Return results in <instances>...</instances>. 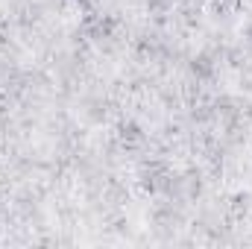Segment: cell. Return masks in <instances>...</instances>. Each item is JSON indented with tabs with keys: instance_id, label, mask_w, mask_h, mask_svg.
<instances>
[]
</instances>
